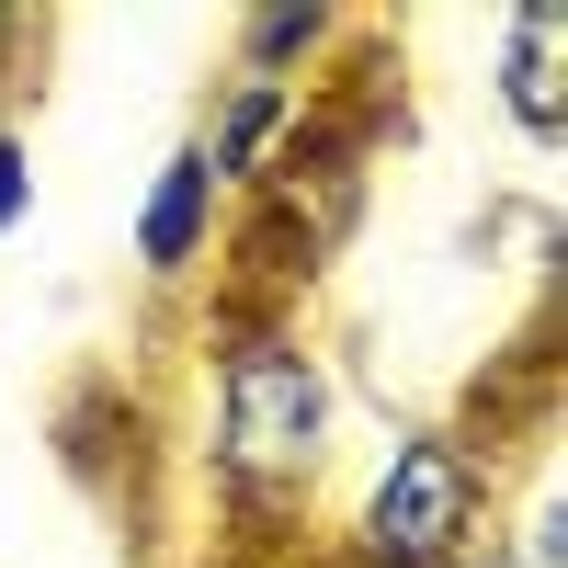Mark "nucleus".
<instances>
[{
    "label": "nucleus",
    "mask_w": 568,
    "mask_h": 568,
    "mask_svg": "<svg viewBox=\"0 0 568 568\" xmlns=\"http://www.w3.org/2000/svg\"><path fill=\"white\" fill-rule=\"evenodd\" d=\"M342 433V375L296 307H205V489L227 511V557L284 568V524H307Z\"/></svg>",
    "instance_id": "f257e3e1"
},
{
    "label": "nucleus",
    "mask_w": 568,
    "mask_h": 568,
    "mask_svg": "<svg viewBox=\"0 0 568 568\" xmlns=\"http://www.w3.org/2000/svg\"><path fill=\"white\" fill-rule=\"evenodd\" d=\"M478 546H500V455L455 420H409L375 455V478L353 489L342 524V568H466Z\"/></svg>",
    "instance_id": "f03ea898"
},
{
    "label": "nucleus",
    "mask_w": 568,
    "mask_h": 568,
    "mask_svg": "<svg viewBox=\"0 0 568 568\" xmlns=\"http://www.w3.org/2000/svg\"><path fill=\"white\" fill-rule=\"evenodd\" d=\"M227 240V182L205 171V149L182 136V149L149 171V194H136V273L149 284H194Z\"/></svg>",
    "instance_id": "7ed1b4c3"
},
{
    "label": "nucleus",
    "mask_w": 568,
    "mask_h": 568,
    "mask_svg": "<svg viewBox=\"0 0 568 568\" xmlns=\"http://www.w3.org/2000/svg\"><path fill=\"white\" fill-rule=\"evenodd\" d=\"M489 91H500V114H511V136H524L535 160L568 149V0H511Z\"/></svg>",
    "instance_id": "20e7f679"
},
{
    "label": "nucleus",
    "mask_w": 568,
    "mask_h": 568,
    "mask_svg": "<svg viewBox=\"0 0 568 568\" xmlns=\"http://www.w3.org/2000/svg\"><path fill=\"white\" fill-rule=\"evenodd\" d=\"M342 34H353V12H329V0H251V12L227 23V80H273V91H296Z\"/></svg>",
    "instance_id": "39448f33"
},
{
    "label": "nucleus",
    "mask_w": 568,
    "mask_h": 568,
    "mask_svg": "<svg viewBox=\"0 0 568 568\" xmlns=\"http://www.w3.org/2000/svg\"><path fill=\"white\" fill-rule=\"evenodd\" d=\"M296 103H307V91H273V80H216V114L194 125V149H205V171L227 182V205H240L251 182L273 171V149H284V125H296Z\"/></svg>",
    "instance_id": "423d86ee"
},
{
    "label": "nucleus",
    "mask_w": 568,
    "mask_h": 568,
    "mask_svg": "<svg viewBox=\"0 0 568 568\" xmlns=\"http://www.w3.org/2000/svg\"><path fill=\"white\" fill-rule=\"evenodd\" d=\"M23 216H34V136L0 114V240H12Z\"/></svg>",
    "instance_id": "0eeeda50"
},
{
    "label": "nucleus",
    "mask_w": 568,
    "mask_h": 568,
    "mask_svg": "<svg viewBox=\"0 0 568 568\" xmlns=\"http://www.w3.org/2000/svg\"><path fill=\"white\" fill-rule=\"evenodd\" d=\"M23 45H34V23H23V12H0V80H12V58H23Z\"/></svg>",
    "instance_id": "6e6552de"
},
{
    "label": "nucleus",
    "mask_w": 568,
    "mask_h": 568,
    "mask_svg": "<svg viewBox=\"0 0 568 568\" xmlns=\"http://www.w3.org/2000/svg\"><path fill=\"white\" fill-rule=\"evenodd\" d=\"M466 568H511V557H500V546H478V557H466Z\"/></svg>",
    "instance_id": "1a4fd4ad"
},
{
    "label": "nucleus",
    "mask_w": 568,
    "mask_h": 568,
    "mask_svg": "<svg viewBox=\"0 0 568 568\" xmlns=\"http://www.w3.org/2000/svg\"><path fill=\"white\" fill-rule=\"evenodd\" d=\"M216 568H251V557H216Z\"/></svg>",
    "instance_id": "9d476101"
}]
</instances>
